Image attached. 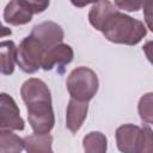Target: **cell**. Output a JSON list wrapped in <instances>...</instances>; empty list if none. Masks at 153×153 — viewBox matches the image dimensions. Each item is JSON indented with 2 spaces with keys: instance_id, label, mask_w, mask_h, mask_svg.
I'll return each mask as SVG.
<instances>
[{
  "instance_id": "cell-1",
  "label": "cell",
  "mask_w": 153,
  "mask_h": 153,
  "mask_svg": "<svg viewBox=\"0 0 153 153\" xmlns=\"http://www.w3.org/2000/svg\"><path fill=\"white\" fill-rule=\"evenodd\" d=\"M20 96L26 105L27 120L33 133H49L55 124L51 93L48 85L37 78L23 82Z\"/></svg>"
},
{
  "instance_id": "cell-2",
  "label": "cell",
  "mask_w": 153,
  "mask_h": 153,
  "mask_svg": "<svg viewBox=\"0 0 153 153\" xmlns=\"http://www.w3.org/2000/svg\"><path fill=\"white\" fill-rule=\"evenodd\" d=\"M102 33L112 43L135 45L147 35V29L142 22L117 10L105 20Z\"/></svg>"
},
{
  "instance_id": "cell-3",
  "label": "cell",
  "mask_w": 153,
  "mask_h": 153,
  "mask_svg": "<svg viewBox=\"0 0 153 153\" xmlns=\"http://www.w3.org/2000/svg\"><path fill=\"white\" fill-rule=\"evenodd\" d=\"M66 86L72 98L88 102L98 92L99 80L96 72L88 67L80 66L69 73Z\"/></svg>"
},
{
  "instance_id": "cell-4",
  "label": "cell",
  "mask_w": 153,
  "mask_h": 153,
  "mask_svg": "<svg viewBox=\"0 0 153 153\" xmlns=\"http://www.w3.org/2000/svg\"><path fill=\"white\" fill-rule=\"evenodd\" d=\"M48 49L41 39L30 33L17 47V65L24 73L32 74L42 67L43 56Z\"/></svg>"
},
{
  "instance_id": "cell-5",
  "label": "cell",
  "mask_w": 153,
  "mask_h": 153,
  "mask_svg": "<svg viewBox=\"0 0 153 153\" xmlns=\"http://www.w3.org/2000/svg\"><path fill=\"white\" fill-rule=\"evenodd\" d=\"M0 129L23 130L25 127L17 103L7 93L0 94Z\"/></svg>"
},
{
  "instance_id": "cell-6",
  "label": "cell",
  "mask_w": 153,
  "mask_h": 153,
  "mask_svg": "<svg viewBox=\"0 0 153 153\" xmlns=\"http://www.w3.org/2000/svg\"><path fill=\"white\" fill-rule=\"evenodd\" d=\"M74 57V51L71 45L66 43H59L51 48H49L42 61V68L44 71H51L54 67L61 68V72H63L65 66L71 63Z\"/></svg>"
},
{
  "instance_id": "cell-7",
  "label": "cell",
  "mask_w": 153,
  "mask_h": 153,
  "mask_svg": "<svg viewBox=\"0 0 153 153\" xmlns=\"http://www.w3.org/2000/svg\"><path fill=\"white\" fill-rule=\"evenodd\" d=\"M33 10L26 0H10L4 10V20L10 25H25L31 22Z\"/></svg>"
},
{
  "instance_id": "cell-8",
  "label": "cell",
  "mask_w": 153,
  "mask_h": 153,
  "mask_svg": "<svg viewBox=\"0 0 153 153\" xmlns=\"http://www.w3.org/2000/svg\"><path fill=\"white\" fill-rule=\"evenodd\" d=\"M141 135V127L127 123L116 129L117 148L123 153H137L139 141Z\"/></svg>"
},
{
  "instance_id": "cell-9",
  "label": "cell",
  "mask_w": 153,
  "mask_h": 153,
  "mask_svg": "<svg viewBox=\"0 0 153 153\" xmlns=\"http://www.w3.org/2000/svg\"><path fill=\"white\" fill-rule=\"evenodd\" d=\"M88 102L71 98L66 110V128L73 134L79 131V129L84 124V121L86 120Z\"/></svg>"
},
{
  "instance_id": "cell-10",
  "label": "cell",
  "mask_w": 153,
  "mask_h": 153,
  "mask_svg": "<svg viewBox=\"0 0 153 153\" xmlns=\"http://www.w3.org/2000/svg\"><path fill=\"white\" fill-rule=\"evenodd\" d=\"M31 35L36 36L38 39H41L48 48H51L59 43H62L65 32L63 29L54 22H43L32 27Z\"/></svg>"
},
{
  "instance_id": "cell-11",
  "label": "cell",
  "mask_w": 153,
  "mask_h": 153,
  "mask_svg": "<svg viewBox=\"0 0 153 153\" xmlns=\"http://www.w3.org/2000/svg\"><path fill=\"white\" fill-rule=\"evenodd\" d=\"M116 11L117 8L109 0H99L93 4L88 12V22L96 30L102 31L105 20L109 18L110 14H112Z\"/></svg>"
},
{
  "instance_id": "cell-12",
  "label": "cell",
  "mask_w": 153,
  "mask_h": 153,
  "mask_svg": "<svg viewBox=\"0 0 153 153\" xmlns=\"http://www.w3.org/2000/svg\"><path fill=\"white\" fill-rule=\"evenodd\" d=\"M17 62V47L13 41H2L0 44V71L2 75H10L14 72Z\"/></svg>"
},
{
  "instance_id": "cell-13",
  "label": "cell",
  "mask_w": 153,
  "mask_h": 153,
  "mask_svg": "<svg viewBox=\"0 0 153 153\" xmlns=\"http://www.w3.org/2000/svg\"><path fill=\"white\" fill-rule=\"evenodd\" d=\"M53 136L49 133H33L24 137L25 151L29 153L53 152Z\"/></svg>"
},
{
  "instance_id": "cell-14",
  "label": "cell",
  "mask_w": 153,
  "mask_h": 153,
  "mask_svg": "<svg viewBox=\"0 0 153 153\" xmlns=\"http://www.w3.org/2000/svg\"><path fill=\"white\" fill-rule=\"evenodd\" d=\"M25 149L24 139L10 129H0V153H19Z\"/></svg>"
},
{
  "instance_id": "cell-15",
  "label": "cell",
  "mask_w": 153,
  "mask_h": 153,
  "mask_svg": "<svg viewBox=\"0 0 153 153\" xmlns=\"http://www.w3.org/2000/svg\"><path fill=\"white\" fill-rule=\"evenodd\" d=\"M106 136L100 131H91L82 139L84 151L88 153H104L108 148Z\"/></svg>"
},
{
  "instance_id": "cell-16",
  "label": "cell",
  "mask_w": 153,
  "mask_h": 153,
  "mask_svg": "<svg viewBox=\"0 0 153 153\" xmlns=\"http://www.w3.org/2000/svg\"><path fill=\"white\" fill-rule=\"evenodd\" d=\"M137 112L145 123L153 124V92L141 96L137 104Z\"/></svg>"
},
{
  "instance_id": "cell-17",
  "label": "cell",
  "mask_w": 153,
  "mask_h": 153,
  "mask_svg": "<svg viewBox=\"0 0 153 153\" xmlns=\"http://www.w3.org/2000/svg\"><path fill=\"white\" fill-rule=\"evenodd\" d=\"M137 153H153V130L147 124L141 127Z\"/></svg>"
},
{
  "instance_id": "cell-18",
  "label": "cell",
  "mask_w": 153,
  "mask_h": 153,
  "mask_svg": "<svg viewBox=\"0 0 153 153\" xmlns=\"http://www.w3.org/2000/svg\"><path fill=\"white\" fill-rule=\"evenodd\" d=\"M146 0H115L116 6L120 10H124L128 12H136L142 8Z\"/></svg>"
},
{
  "instance_id": "cell-19",
  "label": "cell",
  "mask_w": 153,
  "mask_h": 153,
  "mask_svg": "<svg viewBox=\"0 0 153 153\" xmlns=\"http://www.w3.org/2000/svg\"><path fill=\"white\" fill-rule=\"evenodd\" d=\"M143 19L147 25V27L153 32V0H146L143 6Z\"/></svg>"
},
{
  "instance_id": "cell-20",
  "label": "cell",
  "mask_w": 153,
  "mask_h": 153,
  "mask_svg": "<svg viewBox=\"0 0 153 153\" xmlns=\"http://www.w3.org/2000/svg\"><path fill=\"white\" fill-rule=\"evenodd\" d=\"M26 1L32 7L33 13H42V12H44L48 8L49 2H50V0H26Z\"/></svg>"
},
{
  "instance_id": "cell-21",
  "label": "cell",
  "mask_w": 153,
  "mask_h": 153,
  "mask_svg": "<svg viewBox=\"0 0 153 153\" xmlns=\"http://www.w3.org/2000/svg\"><path fill=\"white\" fill-rule=\"evenodd\" d=\"M142 50L147 57V60L153 65V41H148L143 44Z\"/></svg>"
},
{
  "instance_id": "cell-22",
  "label": "cell",
  "mask_w": 153,
  "mask_h": 153,
  "mask_svg": "<svg viewBox=\"0 0 153 153\" xmlns=\"http://www.w3.org/2000/svg\"><path fill=\"white\" fill-rule=\"evenodd\" d=\"M99 0H71L72 5H74L75 7H85L90 4H94Z\"/></svg>"
}]
</instances>
